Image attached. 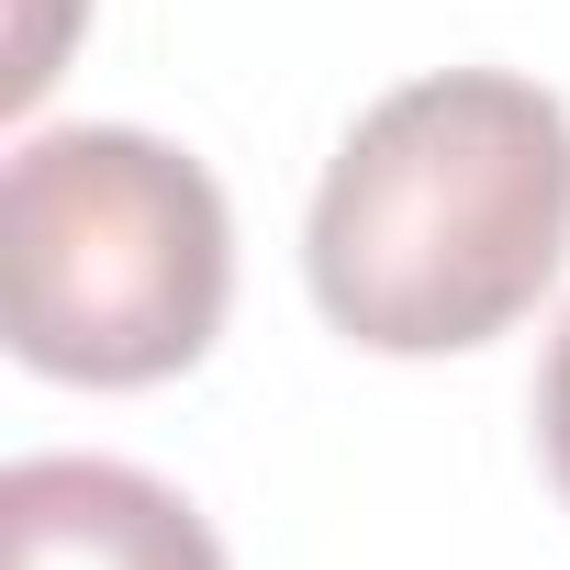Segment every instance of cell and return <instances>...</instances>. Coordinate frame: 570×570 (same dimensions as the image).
<instances>
[{"label": "cell", "instance_id": "obj_2", "mask_svg": "<svg viewBox=\"0 0 570 570\" xmlns=\"http://www.w3.org/2000/svg\"><path fill=\"white\" fill-rule=\"evenodd\" d=\"M235 303V224L202 157L135 124L23 135L0 168V314L46 381L135 392L190 370Z\"/></svg>", "mask_w": 570, "mask_h": 570}, {"label": "cell", "instance_id": "obj_3", "mask_svg": "<svg viewBox=\"0 0 570 570\" xmlns=\"http://www.w3.org/2000/svg\"><path fill=\"white\" fill-rule=\"evenodd\" d=\"M0 570H224L213 525L124 459H12Z\"/></svg>", "mask_w": 570, "mask_h": 570}, {"label": "cell", "instance_id": "obj_1", "mask_svg": "<svg viewBox=\"0 0 570 570\" xmlns=\"http://www.w3.org/2000/svg\"><path fill=\"white\" fill-rule=\"evenodd\" d=\"M570 246V112L514 68H436L358 112L314 190V303L381 358H448L537 314Z\"/></svg>", "mask_w": 570, "mask_h": 570}, {"label": "cell", "instance_id": "obj_4", "mask_svg": "<svg viewBox=\"0 0 570 570\" xmlns=\"http://www.w3.org/2000/svg\"><path fill=\"white\" fill-rule=\"evenodd\" d=\"M537 436H548V470H559V492H570V325H559L548 381H537Z\"/></svg>", "mask_w": 570, "mask_h": 570}]
</instances>
